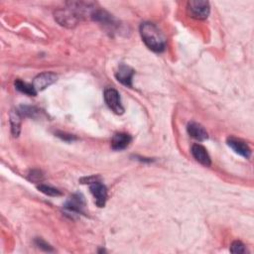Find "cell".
Instances as JSON below:
<instances>
[{"label":"cell","mask_w":254,"mask_h":254,"mask_svg":"<svg viewBox=\"0 0 254 254\" xmlns=\"http://www.w3.org/2000/svg\"><path fill=\"white\" fill-rule=\"evenodd\" d=\"M37 188H38V190L40 192H42V193L49 196V197H60V196H62V193L59 190H57V189H55L53 187L47 186V185L40 184Z\"/></svg>","instance_id":"obj_17"},{"label":"cell","mask_w":254,"mask_h":254,"mask_svg":"<svg viewBox=\"0 0 254 254\" xmlns=\"http://www.w3.org/2000/svg\"><path fill=\"white\" fill-rule=\"evenodd\" d=\"M9 121L11 125V133L13 137H18L21 132L22 114L18 109H12L9 113Z\"/></svg>","instance_id":"obj_14"},{"label":"cell","mask_w":254,"mask_h":254,"mask_svg":"<svg viewBox=\"0 0 254 254\" xmlns=\"http://www.w3.org/2000/svg\"><path fill=\"white\" fill-rule=\"evenodd\" d=\"M15 88L17 91H19L20 93L27 95L29 97H36L37 96V92L35 91L33 84H29L21 79H16L15 82Z\"/></svg>","instance_id":"obj_15"},{"label":"cell","mask_w":254,"mask_h":254,"mask_svg":"<svg viewBox=\"0 0 254 254\" xmlns=\"http://www.w3.org/2000/svg\"><path fill=\"white\" fill-rule=\"evenodd\" d=\"M58 79V76L54 73L51 72H45L42 73L40 75H38L34 80H33V87L35 89V91L37 92V94L39 92H42L46 90L48 87L52 86L53 83H55Z\"/></svg>","instance_id":"obj_5"},{"label":"cell","mask_w":254,"mask_h":254,"mask_svg":"<svg viewBox=\"0 0 254 254\" xmlns=\"http://www.w3.org/2000/svg\"><path fill=\"white\" fill-rule=\"evenodd\" d=\"M54 17L58 24L69 29L75 28L81 21L80 17L68 6L66 8L56 10L54 12Z\"/></svg>","instance_id":"obj_2"},{"label":"cell","mask_w":254,"mask_h":254,"mask_svg":"<svg viewBox=\"0 0 254 254\" xmlns=\"http://www.w3.org/2000/svg\"><path fill=\"white\" fill-rule=\"evenodd\" d=\"M191 152H192L193 157L200 164H202V165H203L205 167H209L211 165L210 157H209L206 149L203 145H201V144H194L192 146V151Z\"/></svg>","instance_id":"obj_12"},{"label":"cell","mask_w":254,"mask_h":254,"mask_svg":"<svg viewBox=\"0 0 254 254\" xmlns=\"http://www.w3.org/2000/svg\"><path fill=\"white\" fill-rule=\"evenodd\" d=\"M132 141V137L127 133H116L111 139V148L115 151L124 150L129 146Z\"/></svg>","instance_id":"obj_13"},{"label":"cell","mask_w":254,"mask_h":254,"mask_svg":"<svg viewBox=\"0 0 254 254\" xmlns=\"http://www.w3.org/2000/svg\"><path fill=\"white\" fill-rule=\"evenodd\" d=\"M35 243H36V245H37L39 248L43 249V250H45V251H53V248H52L47 242H45L43 239L37 238V239L35 240Z\"/></svg>","instance_id":"obj_20"},{"label":"cell","mask_w":254,"mask_h":254,"mask_svg":"<svg viewBox=\"0 0 254 254\" xmlns=\"http://www.w3.org/2000/svg\"><path fill=\"white\" fill-rule=\"evenodd\" d=\"M19 111L22 114V116L31 117V118H36L41 113V110L39 108L35 106H27V105H22Z\"/></svg>","instance_id":"obj_16"},{"label":"cell","mask_w":254,"mask_h":254,"mask_svg":"<svg viewBox=\"0 0 254 254\" xmlns=\"http://www.w3.org/2000/svg\"><path fill=\"white\" fill-rule=\"evenodd\" d=\"M187 131L191 137L198 141H204L208 138V134L204 127L198 122H190L187 126Z\"/></svg>","instance_id":"obj_11"},{"label":"cell","mask_w":254,"mask_h":254,"mask_svg":"<svg viewBox=\"0 0 254 254\" xmlns=\"http://www.w3.org/2000/svg\"><path fill=\"white\" fill-rule=\"evenodd\" d=\"M134 76V70L124 64H121L118 67V70L115 74V77L116 79L121 82L123 86L125 87H132V77Z\"/></svg>","instance_id":"obj_9"},{"label":"cell","mask_w":254,"mask_h":254,"mask_svg":"<svg viewBox=\"0 0 254 254\" xmlns=\"http://www.w3.org/2000/svg\"><path fill=\"white\" fill-rule=\"evenodd\" d=\"M227 143L236 154H238V155H240V156H242L246 159L250 158L251 150H250L249 146L244 141H242L241 139L230 136L227 139Z\"/></svg>","instance_id":"obj_10"},{"label":"cell","mask_w":254,"mask_h":254,"mask_svg":"<svg viewBox=\"0 0 254 254\" xmlns=\"http://www.w3.org/2000/svg\"><path fill=\"white\" fill-rule=\"evenodd\" d=\"M99 181H101V178L98 177V176H92V177H89V178L86 177V178L80 179L81 184H89V185H91L93 183H96V182H99Z\"/></svg>","instance_id":"obj_22"},{"label":"cell","mask_w":254,"mask_h":254,"mask_svg":"<svg viewBox=\"0 0 254 254\" xmlns=\"http://www.w3.org/2000/svg\"><path fill=\"white\" fill-rule=\"evenodd\" d=\"M92 19L111 31H113L117 27H119V23L117 22V20L112 15H110L108 12H106L105 10L97 9L96 12L94 13Z\"/></svg>","instance_id":"obj_7"},{"label":"cell","mask_w":254,"mask_h":254,"mask_svg":"<svg viewBox=\"0 0 254 254\" xmlns=\"http://www.w3.org/2000/svg\"><path fill=\"white\" fill-rule=\"evenodd\" d=\"M187 12L194 19L205 20L210 12L209 2L203 0H192L187 4Z\"/></svg>","instance_id":"obj_3"},{"label":"cell","mask_w":254,"mask_h":254,"mask_svg":"<svg viewBox=\"0 0 254 254\" xmlns=\"http://www.w3.org/2000/svg\"><path fill=\"white\" fill-rule=\"evenodd\" d=\"M57 136L60 137L61 139L67 141V142H73L74 140H76V137L75 135H72V134H67L65 132H58L57 133Z\"/></svg>","instance_id":"obj_21"},{"label":"cell","mask_w":254,"mask_h":254,"mask_svg":"<svg viewBox=\"0 0 254 254\" xmlns=\"http://www.w3.org/2000/svg\"><path fill=\"white\" fill-rule=\"evenodd\" d=\"M230 252L232 253H236V254H243V253H246L248 252L247 248L245 247V245L239 241V240H235L231 243L230 245Z\"/></svg>","instance_id":"obj_18"},{"label":"cell","mask_w":254,"mask_h":254,"mask_svg":"<svg viewBox=\"0 0 254 254\" xmlns=\"http://www.w3.org/2000/svg\"><path fill=\"white\" fill-rule=\"evenodd\" d=\"M27 178L29 181H31L33 183H41L44 180V175L40 170H31L28 173Z\"/></svg>","instance_id":"obj_19"},{"label":"cell","mask_w":254,"mask_h":254,"mask_svg":"<svg viewBox=\"0 0 254 254\" xmlns=\"http://www.w3.org/2000/svg\"><path fill=\"white\" fill-rule=\"evenodd\" d=\"M104 102L106 105L115 113L118 115H121L124 113V107L121 102L120 95L119 93L114 89H106L103 94Z\"/></svg>","instance_id":"obj_4"},{"label":"cell","mask_w":254,"mask_h":254,"mask_svg":"<svg viewBox=\"0 0 254 254\" xmlns=\"http://www.w3.org/2000/svg\"><path fill=\"white\" fill-rule=\"evenodd\" d=\"M86 206V201L81 194L73 195L65 203L64 207L70 214L80 215L83 214V208Z\"/></svg>","instance_id":"obj_6"},{"label":"cell","mask_w":254,"mask_h":254,"mask_svg":"<svg viewBox=\"0 0 254 254\" xmlns=\"http://www.w3.org/2000/svg\"><path fill=\"white\" fill-rule=\"evenodd\" d=\"M90 190H91L92 195L95 198L97 205L99 207H103L105 205V203H106L107 196H108L106 187L101 181H99V182L91 184L90 185Z\"/></svg>","instance_id":"obj_8"},{"label":"cell","mask_w":254,"mask_h":254,"mask_svg":"<svg viewBox=\"0 0 254 254\" xmlns=\"http://www.w3.org/2000/svg\"><path fill=\"white\" fill-rule=\"evenodd\" d=\"M139 32L147 48L155 53H161L166 48V39L159 28L151 22L140 25Z\"/></svg>","instance_id":"obj_1"}]
</instances>
